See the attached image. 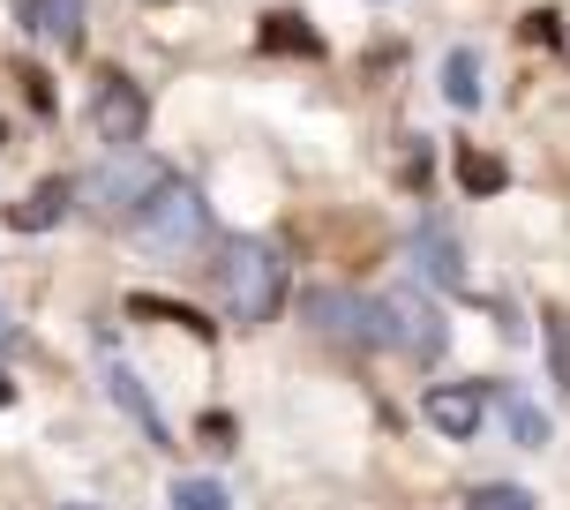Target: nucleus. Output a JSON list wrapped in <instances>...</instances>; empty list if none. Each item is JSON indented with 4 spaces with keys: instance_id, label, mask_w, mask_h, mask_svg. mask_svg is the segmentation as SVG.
I'll return each mask as SVG.
<instances>
[{
    "instance_id": "nucleus-1",
    "label": "nucleus",
    "mask_w": 570,
    "mask_h": 510,
    "mask_svg": "<svg viewBox=\"0 0 570 510\" xmlns=\"http://www.w3.org/2000/svg\"><path fill=\"white\" fill-rule=\"evenodd\" d=\"M285 248L278 241H233L226 255V308L240 331H263L271 315L285 308Z\"/></svg>"
},
{
    "instance_id": "nucleus-2",
    "label": "nucleus",
    "mask_w": 570,
    "mask_h": 510,
    "mask_svg": "<svg viewBox=\"0 0 570 510\" xmlns=\"http://www.w3.org/2000/svg\"><path fill=\"white\" fill-rule=\"evenodd\" d=\"M128 233H136L150 255H188V248L210 241V203H203L188 180H166V188L128 218Z\"/></svg>"
},
{
    "instance_id": "nucleus-3",
    "label": "nucleus",
    "mask_w": 570,
    "mask_h": 510,
    "mask_svg": "<svg viewBox=\"0 0 570 510\" xmlns=\"http://www.w3.org/2000/svg\"><path fill=\"white\" fill-rule=\"evenodd\" d=\"M383 308V345H405L413 361H443V345H451V323L443 308L428 301L421 285H399L391 301H375Z\"/></svg>"
},
{
    "instance_id": "nucleus-4",
    "label": "nucleus",
    "mask_w": 570,
    "mask_h": 510,
    "mask_svg": "<svg viewBox=\"0 0 570 510\" xmlns=\"http://www.w3.org/2000/svg\"><path fill=\"white\" fill-rule=\"evenodd\" d=\"M301 315H308L323 339H338V345H361V353H375V345H383V308H375V301H361V293L323 285V293H308V301H301Z\"/></svg>"
},
{
    "instance_id": "nucleus-5",
    "label": "nucleus",
    "mask_w": 570,
    "mask_h": 510,
    "mask_svg": "<svg viewBox=\"0 0 570 510\" xmlns=\"http://www.w3.org/2000/svg\"><path fill=\"white\" fill-rule=\"evenodd\" d=\"M90 128H98V143H114V150H136L142 128H150V98H142V84L106 76L98 98H90Z\"/></svg>"
},
{
    "instance_id": "nucleus-6",
    "label": "nucleus",
    "mask_w": 570,
    "mask_h": 510,
    "mask_svg": "<svg viewBox=\"0 0 570 510\" xmlns=\"http://www.w3.org/2000/svg\"><path fill=\"white\" fill-rule=\"evenodd\" d=\"M173 173L158 166V158H142V150H120L114 166L98 173V180H90V188H98V203H106V210H114V218H136L142 203L158 196V188H166Z\"/></svg>"
},
{
    "instance_id": "nucleus-7",
    "label": "nucleus",
    "mask_w": 570,
    "mask_h": 510,
    "mask_svg": "<svg viewBox=\"0 0 570 510\" xmlns=\"http://www.w3.org/2000/svg\"><path fill=\"white\" fill-rule=\"evenodd\" d=\"M421 421L443 443H473L488 421V383H435V391H421Z\"/></svg>"
},
{
    "instance_id": "nucleus-8",
    "label": "nucleus",
    "mask_w": 570,
    "mask_h": 510,
    "mask_svg": "<svg viewBox=\"0 0 570 510\" xmlns=\"http://www.w3.org/2000/svg\"><path fill=\"white\" fill-rule=\"evenodd\" d=\"M413 263H421V278L435 285V293H473L465 248H458V233L443 226V218H421V226H413Z\"/></svg>"
},
{
    "instance_id": "nucleus-9",
    "label": "nucleus",
    "mask_w": 570,
    "mask_h": 510,
    "mask_svg": "<svg viewBox=\"0 0 570 510\" xmlns=\"http://www.w3.org/2000/svg\"><path fill=\"white\" fill-rule=\"evenodd\" d=\"M106 391H114V405H120V413H128V421L142 428V435H150V443H158V451H173V428H166V413L150 405L142 375L128 369V361H106Z\"/></svg>"
},
{
    "instance_id": "nucleus-10",
    "label": "nucleus",
    "mask_w": 570,
    "mask_h": 510,
    "mask_svg": "<svg viewBox=\"0 0 570 510\" xmlns=\"http://www.w3.org/2000/svg\"><path fill=\"white\" fill-rule=\"evenodd\" d=\"M443 98H451L458 114H481V98H488L481 46H451V53H443Z\"/></svg>"
},
{
    "instance_id": "nucleus-11",
    "label": "nucleus",
    "mask_w": 570,
    "mask_h": 510,
    "mask_svg": "<svg viewBox=\"0 0 570 510\" xmlns=\"http://www.w3.org/2000/svg\"><path fill=\"white\" fill-rule=\"evenodd\" d=\"M23 30L53 38L60 53H76L83 46V0H23Z\"/></svg>"
},
{
    "instance_id": "nucleus-12",
    "label": "nucleus",
    "mask_w": 570,
    "mask_h": 510,
    "mask_svg": "<svg viewBox=\"0 0 570 510\" xmlns=\"http://www.w3.org/2000/svg\"><path fill=\"white\" fill-rule=\"evenodd\" d=\"M68 203H76V180H38V188L8 210V226H16V233H46V226L68 218Z\"/></svg>"
},
{
    "instance_id": "nucleus-13",
    "label": "nucleus",
    "mask_w": 570,
    "mask_h": 510,
    "mask_svg": "<svg viewBox=\"0 0 570 510\" xmlns=\"http://www.w3.org/2000/svg\"><path fill=\"white\" fill-rule=\"evenodd\" d=\"M263 53H301V60H323V30H308V16H263Z\"/></svg>"
},
{
    "instance_id": "nucleus-14",
    "label": "nucleus",
    "mask_w": 570,
    "mask_h": 510,
    "mask_svg": "<svg viewBox=\"0 0 570 510\" xmlns=\"http://www.w3.org/2000/svg\"><path fill=\"white\" fill-rule=\"evenodd\" d=\"M503 421H511L518 451H548V443H556V421H548L533 398H518V391H503Z\"/></svg>"
},
{
    "instance_id": "nucleus-15",
    "label": "nucleus",
    "mask_w": 570,
    "mask_h": 510,
    "mask_svg": "<svg viewBox=\"0 0 570 510\" xmlns=\"http://www.w3.org/2000/svg\"><path fill=\"white\" fill-rule=\"evenodd\" d=\"M465 510H541V496L518 481H481V488H465Z\"/></svg>"
},
{
    "instance_id": "nucleus-16",
    "label": "nucleus",
    "mask_w": 570,
    "mask_h": 510,
    "mask_svg": "<svg viewBox=\"0 0 570 510\" xmlns=\"http://www.w3.org/2000/svg\"><path fill=\"white\" fill-rule=\"evenodd\" d=\"M503 180H511L503 158H481V150H465V158H458V188H465V196H495Z\"/></svg>"
},
{
    "instance_id": "nucleus-17",
    "label": "nucleus",
    "mask_w": 570,
    "mask_h": 510,
    "mask_svg": "<svg viewBox=\"0 0 570 510\" xmlns=\"http://www.w3.org/2000/svg\"><path fill=\"white\" fill-rule=\"evenodd\" d=\"M128 308H136V315H158V323H180V331H196V339H210V323H203L188 301H158V293H136Z\"/></svg>"
},
{
    "instance_id": "nucleus-18",
    "label": "nucleus",
    "mask_w": 570,
    "mask_h": 510,
    "mask_svg": "<svg viewBox=\"0 0 570 510\" xmlns=\"http://www.w3.org/2000/svg\"><path fill=\"white\" fill-rule=\"evenodd\" d=\"M541 339H548V369H556V383L570 391V315H563V308L541 315Z\"/></svg>"
},
{
    "instance_id": "nucleus-19",
    "label": "nucleus",
    "mask_w": 570,
    "mask_h": 510,
    "mask_svg": "<svg viewBox=\"0 0 570 510\" xmlns=\"http://www.w3.org/2000/svg\"><path fill=\"white\" fill-rule=\"evenodd\" d=\"M173 510H233V496L218 481H173V496H166Z\"/></svg>"
},
{
    "instance_id": "nucleus-20",
    "label": "nucleus",
    "mask_w": 570,
    "mask_h": 510,
    "mask_svg": "<svg viewBox=\"0 0 570 510\" xmlns=\"http://www.w3.org/2000/svg\"><path fill=\"white\" fill-rule=\"evenodd\" d=\"M525 38H533V46H563V16H548V8H533V16H525Z\"/></svg>"
},
{
    "instance_id": "nucleus-21",
    "label": "nucleus",
    "mask_w": 570,
    "mask_h": 510,
    "mask_svg": "<svg viewBox=\"0 0 570 510\" xmlns=\"http://www.w3.org/2000/svg\"><path fill=\"white\" fill-rule=\"evenodd\" d=\"M196 435H203V451H218V458L233 451V421H226V413H203V421H196Z\"/></svg>"
},
{
    "instance_id": "nucleus-22",
    "label": "nucleus",
    "mask_w": 570,
    "mask_h": 510,
    "mask_svg": "<svg viewBox=\"0 0 570 510\" xmlns=\"http://www.w3.org/2000/svg\"><path fill=\"white\" fill-rule=\"evenodd\" d=\"M8 398H16V383H8V375H0V405H8Z\"/></svg>"
},
{
    "instance_id": "nucleus-23",
    "label": "nucleus",
    "mask_w": 570,
    "mask_h": 510,
    "mask_svg": "<svg viewBox=\"0 0 570 510\" xmlns=\"http://www.w3.org/2000/svg\"><path fill=\"white\" fill-rule=\"evenodd\" d=\"M0 339H8V315H0Z\"/></svg>"
},
{
    "instance_id": "nucleus-24",
    "label": "nucleus",
    "mask_w": 570,
    "mask_h": 510,
    "mask_svg": "<svg viewBox=\"0 0 570 510\" xmlns=\"http://www.w3.org/2000/svg\"><path fill=\"white\" fill-rule=\"evenodd\" d=\"M0 143H8V120H0Z\"/></svg>"
}]
</instances>
